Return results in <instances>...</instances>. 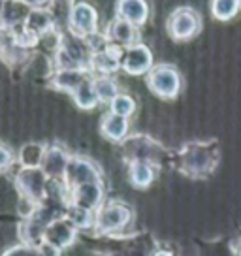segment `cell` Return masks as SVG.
<instances>
[{"label": "cell", "instance_id": "obj_1", "mask_svg": "<svg viewBox=\"0 0 241 256\" xmlns=\"http://www.w3.org/2000/svg\"><path fill=\"white\" fill-rule=\"evenodd\" d=\"M92 51L88 48L85 38L76 34L60 36L58 48L55 53L56 70H90Z\"/></svg>", "mask_w": 241, "mask_h": 256}, {"label": "cell", "instance_id": "obj_2", "mask_svg": "<svg viewBox=\"0 0 241 256\" xmlns=\"http://www.w3.org/2000/svg\"><path fill=\"white\" fill-rule=\"evenodd\" d=\"M179 158H181L179 170L183 174L190 177H204L215 168L218 154L217 151H209V144L192 142L179 151Z\"/></svg>", "mask_w": 241, "mask_h": 256}, {"label": "cell", "instance_id": "obj_3", "mask_svg": "<svg viewBox=\"0 0 241 256\" xmlns=\"http://www.w3.org/2000/svg\"><path fill=\"white\" fill-rule=\"evenodd\" d=\"M132 222V209L124 202H106L94 213V232L98 236H112L124 230Z\"/></svg>", "mask_w": 241, "mask_h": 256}, {"label": "cell", "instance_id": "obj_4", "mask_svg": "<svg viewBox=\"0 0 241 256\" xmlns=\"http://www.w3.org/2000/svg\"><path fill=\"white\" fill-rule=\"evenodd\" d=\"M14 183H16L17 192L24 200L32 202L36 206L48 200L51 181L42 168H19V172L14 177Z\"/></svg>", "mask_w": 241, "mask_h": 256}, {"label": "cell", "instance_id": "obj_5", "mask_svg": "<svg viewBox=\"0 0 241 256\" xmlns=\"http://www.w3.org/2000/svg\"><path fill=\"white\" fill-rule=\"evenodd\" d=\"M145 81H147V87L151 88V92L164 100L176 98L181 90V76L170 64L153 66L151 72L147 74Z\"/></svg>", "mask_w": 241, "mask_h": 256}, {"label": "cell", "instance_id": "obj_6", "mask_svg": "<svg viewBox=\"0 0 241 256\" xmlns=\"http://www.w3.org/2000/svg\"><path fill=\"white\" fill-rule=\"evenodd\" d=\"M76 238H78V228L76 224L68 218V216H60L53 222L49 224L44 232V238H42V245L49 250H53L55 254L66 250L68 247H72L76 243Z\"/></svg>", "mask_w": 241, "mask_h": 256}, {"label": "cell", "instance_id": "obj_7", "mask_svg": "<svg viewBox=\"0 0 241 256\" xmlns=\"http://www.w3.org/2000/svg\"><path fill=\"white\" fill-rule=\"evenodd\" d=\"M98 181H102V172L92 160L85 158V156H72L70 158V164L66 168L64 179H62L66 190H72L76 186L87 183H98Z\"/></svg>", "mask_w": 241, "mask_h": 256}, {"label": "cell", "instance_id": "obj_8", "mask_svg": "<svg viewBox=\"0 0 241 256\" xmlns=\"http://www.w3.org/2000/svg\"><path fill=\"white\" fill-rule=\"evenodd\" d=\"M200 16L192 8H177L168 19L170 36L177 42H185L194 38L200 32Z\"/></svg>", "mask_w": 241, "mask_h": 256}, {"label": "cell", "instance_id": "obj_9", "mask_svg": "<svg viewBox=\"0 0 241 256\" xmlns=\"http://www.w3.org/2000/svg\"><path fill=\"white\" fill-rule=\"evenodd\" d=\"M104 200L106 188L102 181L81 184V186H76L72 190H68V204L87 209V211H92V213H96L98 209L104 206Z\"/></svg>", "mask_w": 241, "mask_h": 256}, {"label": "cell", "instance_id": "obj_10", "mask_svg": "<svg viewBox=\"0 0 241 256\" xmlns=\"http://www.w3.org/2000/svg\"><path fill=\"white\" fill-rule=\"evenodd\" d=\"M70 158H72V154L66 151L62 145H48L46 156H44V162H42V170L48 176L49 181H62L64 179Z\"/></svg>", "mask_w": 241, "mask_h": 256}, {"label": "cell", "instance_id": "obj_11", "mask_svg": "<svg viewBox=\"0 0 241 256\" xmlns=\"http://www.w3.org/2000/svg\"><path fill=\"white\" fill-rule=\"evenodd\" d=\"M96 10L92 8L87 2H80L74 4L72 12H70V28L72 34L80 36V38H87L90 34L96 32Z\"/></svg>", "mask_w": 241, "mask_h": 256}, {"label": "cell", "instance_id": "obj_12", "mask_svg": "<svg viewBox=\"0 0 241 256\" xmlns=\"http://www.w3.org/2000/svg\"><path fill=\"white\" fill-rule=\"evenodd\" d=\"M153 68V53L144 44H136L132 48L124 49L122 56V70L130 76H144Z\"/></svg>", "mask_w": 241, "mask_h": 256}, {"label": "cell", "instance_id": "obj_13", "mask_svg": "<svg viewBox=\"0 0 241 256\" xmlns=\"http://www.w3.org/2000/svg\"><path fill=\"white\" fill-rule=\"evenodd\" d=\"M122 56H124L122 48H119V46H115V44L110 42L104 49L92 53L90 70L98 72L100 76H112L113 72H117L119 68H122Z\"/></svg>", "mask_w": 241, "mask_h": 256}, {"label": "cell", "instance_id": "obj_14", "mask_svg": "<svg viewBox=\"0 0 241 256\" xmlns=\"http://www.w3.org/2000/svg\"><path fill=\"white\" fill-rule=\"evenodd\" d=\"M124 147V158L130 162H149L154 166V152L153 149L158 147L153 140L147 136H130L122 142Z\"/></svg>", "mask_w": 241, "mask_h": 256}, {"label": "cell", "instance_id": "obj_15", "mask_svg": "<svg viewBox=\"0 0 241 256\" xmlns=\"http://www.w3.org/2000/svg\"><path fill=\"white\" fill-rule=\"evenodd\" d=\"M30 10L32 8L26 6L21 0H4V4L0 8V24L4 28H16L19 24H24Z\"/></svg>", "mask_w": 241, "mask_h": 256}, {"label": "cell", "instance_id": "obj_16", "mask_svg": "<svg viewBox=\"0 0 241 256\" xmlns=\"http://www.w3.org/2000/svg\"><path fill=\"white\" fill-rule=\"evenodd\" d=\"M108 40L119 48H132L138 44V28L124 19H115L108 28Z\"/></svg>", "mask_w": 241, "mask_h": 256}, {"label": "cell", "instance_id": "obj_17", "mask_svg": "<svg viewBox=\"0 0 241 256\" xmlns=\"http://www.w3.org/2000/svg\"><path fill=\"white\" fill-rule=\"evenodd\" d=\"M117 17L142 26L149 17V6L145 0H119L117 2Z\"/></svg>", "mask_w": 241, "mask_h": 256}, {"label": "cell", "instance_id": "obj_18", "mask_svg": "<svg viewBox=\"0 0 241 256\" xmlns=\"http://www.w3.org/2000/svg\"><path fill=\"white\" fill-rule=\"evenodd\" d=\"M100 132L110 142H124L128 134V119L115 113H106L100 120Z\"/></svg>", "mask_w": 241, "mask_h": 256}, {"label": "cell", "instance_id": "obj_19", "mask_svg": "<svg viewBox=\"0 0 241 256\" xmlns=\"http://www.w3.org/2000/svg\"><path fill=\"white\" fill-rule=\"evenodd\" d=\"M88 78L87 70H56L51 76V87L74 94L76 88Z\"/></svg>", "mask_w": 241, "mask_h": 256}, {"label": "cell", "instance_id": "obj_20", "mask_svg": "<svg viewBox=\"0 0 241 256\" xmlns=\"http://www.w3.org/2000/svg\"><path fill=\"white\" fill-rule=\"evenodd\" d=\"M46 149L48 145L44 144H24L17 152V162L21 164V168H42Z\"/></svg>", "mask_w": 241, "mask_h": 256}, {"label": "cell", "instance_id": "obj_21", "mask_svg": "<svg viewBox=\"0 0 241 256\" xmlns=\"http://www.w3.org/2000/svg\"><path fill=\"white\" fill-rule=\"evenodd\" d=\"M128 179L134 188H147L154 181V166L149 162H130Z\"/></svg>", "mask_w": 241, "mask_h": 256}, {"label": "cell", "instance_id": "obj_22", "mask_svg": "<svg viewBox=\"0 0 241 256\" xmlns=\"http://www.w3.org/2000/svg\"><path fill=\"white\" fill-rule=\"evenodd\" d=\"M72 98L80 110H94V108L100 104L96 88H94V80L87 78L80 87L76 88V92L72 94Z\"/></svg>", "mask_w": 241, "mask_h": 256}, {"label": "cell", "instance_id": "obj_23", "mask_svg": "<svg viewBox=\"0 0 241 256\" xmlns=\"http://www.w3.org/2000/svg\"><path fill=\"white\" fill-rule=\"evenodd\" d=\"M24 26L28 28V30H32L34 34H46V32L51 30V26H53V17L49 14L48 10H42V8H32L30 10V14L26 17V21H24Z\"/></svg>", "mask_w": 241, "mask_h": 256}, {"label": "cell", "instance_id": "obj_24", "mask_svg": "<svg viewBox=\"0 0 241 256\" xmlns=\"http://www.w3.org/2000/svg\"><path fill=\"white\" fill-rule=\"evenodd\" d=\"M94 88H96V94L100 104H112L115 100V96H119V87H117V81L110 78V76H100L94 80Z\"/></svg>", "mask_w": 241, "mask_h": 256}, {"label": "cell", "instance_id": "obj_25", "mask_svg": "<svg viewBox=\"0 0 241 256\" xmlns=\"http://www.w3.org/2000/svg\"><path fill=\"white\" fill-rule=\"evenodd\" d=\"M241 0H213L211 2V14L218 21H230L238 16Z\"/></svg>", "mask_w": 241, "mask_h": 256}, {"label": "cell", "instance_id": "obj_26", "mask_svg": "<svg viewBox=\"0 0 241 256\" xmlns=\"http://www.w3.org/2000/svg\"><path fill=\"white\" fill-rule=\"evenodd\" d=\"M66 216L76 224L78 230L80 228H92V224H94V213L92 211H87V209L72 206V204H68V208H66Z\"/></svg>", "mask_w": 241, "mask_h": 256}, {"label": "cell", "instance_id": "obj_27", "mask_svg": "<svg viewBox=\"0 0 241 256\" xmlns=\"http://www.w3.org/2000/svg\"><path fill=\"white\" fill-rule=\"evenodd\" d=\"M110 112L128 119L130 115L136 112V102H134V98H132V96L120 92L119 96H115V100L110 104Z\"/></svg>", "mask_w": 241, "mask_h": 256}, {"label": "cell", "instance_id": "obj_28", "mask_svg": "<svg viewBox=\"0 0 241 256\" xmlns=\"http://www.w3.org/2000/svg\"><path fill=\"white\" fill-rule=\"evenodd\" d=\"M0 256H49L44 245H28V243H17L8 247Z\"/></svg>", "mask_w": 241, "mask_h": 256}, {"label": "cell", "instance_id": "obj_29", "mask_svg": "<svg viewBox=\"0 0 241 256\" xmlns=\"http://www.w3.org/2000/svg\"><path fill=\"white\" fill-rule=\"evenodd\" d=\"M12 164H14V152L4 144H0V174L12 168Z\"/></svg>", "mask_w": 241, "mask_h": 256}, {"label": "cell", "instance_id": "obj_30", "mask_svg": "<svg viewBox=\"0 0 241 256\" xmlns=\"http://www.w3.org/2000/svg\"><path fill=\"white\" fill-rule=\"evenodd\" d=\"M21 2H24L26 6H32V8H42L44 10V6H48L49 0H21Z\"/></svg>", "mask_w": 241, "mask_h": 256}, {"label": "cell", "instance_id": "obj_31", "mask_svg": "<svg viewBox=\"0 0 241 256\" xmlns=\"http://www.w3.org/2000/svg\"><path fill=\"white\" fill-rule=\"evenodd\" d=\"M153 256H174L170 250H166V248H158V250H154Z\"/></svg>", "mask_w": 241, "mask_h": 256}, {"label": "cell", "instance_id": "obj_32", "mask_svg": "<svg viewBox=\"0 0 241 256\" xmlns=\"http://www.w3.org/2000/svg\"><path fill=\"white\" fill-rule=\"evenodd\" d=\"M240 256H241V250H240Z\"/></svg>", "mask_w": 241, "mask_h": 256}]
</instances>
